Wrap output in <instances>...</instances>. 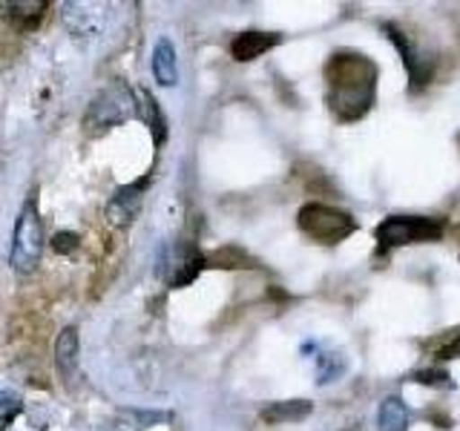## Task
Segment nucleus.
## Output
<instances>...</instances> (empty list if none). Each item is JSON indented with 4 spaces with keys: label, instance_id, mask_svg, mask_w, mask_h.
Instances as JSON below:
<instances>
[{
    "label": "nucleus",
    "instance_id": "obj_2",
    "mask_svg": "<svg viewBox=\"0 0 460 431\" xmlns=\"http://www.w3.org/2000/svg\"><path fill=\"white\" fill-rule=\"evenodd\" d=\"M40 253H43V222L38 213V193L32 190L21 207L18 224H14L9 265L18 277H29V273H35Z\"/></svg>",
    "mask_w": 460,
    "mask_h": 431
},
{
    "label": "nucleus",
    "instance_id": "obj_10",
    "mask_svg": "<svg viewBox=\"0 0 460 431\" xmlns=\"http://www.w3.org/2000/svg\"><path fill=\"white\" fill-rule=\"evenodd\" d=\"M78 351H81V339L75 328H64L55 339V365L61 371L64 380H72V374L78 368Z\"/></svg>",
    "mask_w": 460,
    "mask_h": 431
},
{
    "label": "nucleus",
    "instance_id": "obj_13",
    "mask_svg": "<svg viewBox=\"0 0 460 431\" xmlns=\"http://www.w3.org/2000/svg\"><path fill=\"white\" fill-rule=\"evenodd\" d=\"M314 411V406L308 400H285V402H273L262 411V420L265 423H296V420H305V417Z\"/></svg>",
    "mask_w": 460,
    "mask_h": 431
},
{
    "label": "nucleus",
    "instance_id": "obj_14",
    "mask_svg": "<svg viewBox=\"0 0 460 431\" xmlns=\"http://www.w3.org/2000/svg\"><path fill=\"white\" fill-rule=\"evenodd\" d=\"M208 265V259L201 256L193 244H187V248H181V253H179V259H176V273H172V285L176 287H184V285H190L199 273H201V268Z\"/></svg>",
    "mask_w": 460,
    "mask_h": 431
},
{
    "label": "nucleus",
    "instance_id": "obj_1",
    "mask_svg": "<svg viewBox=\"0 0 460 431\" xmlns=\"http://www.w3.org/2000/svg\"><path fill=\"white\" fill-rule=\"evenodd\" d=\"M325 81H328V104L337 119L357 121L374 104L377 66L366 55L337 52L325 66Z\"/></svg>",
    "mask_w": 460,
    "mask_h": 431
},
{
    "label": "nucleus",
    "instance_id": "obj_4",
    "mask_svg": "<svg viewBox=\"0 0 460 431\" xmlns=\"http://www.w3.org/2000/svg\"><path fill=\"white\" fill-rule=\"evenodd\" d=\"M133 112H136L133 92H129L124 84H112L90 104L84 127L90 129V133H104V129L124 124Z\"/></svg>",
    "mask_w": 460,
    "mask_h": 431
},
{
    "label": "nucleus",
    "instance_id": "obj_9",
    "mask_svg": "<svg viewBox=\"0 0 460 431\" xmlns=\"http://www.w3.org/2000/svg\"><path fill=\"white\" fill-rule=\"evenodd\" d=\"M47 9H49V4H40V0H32V4H9L4 9V21L18 35H26V32H32V29H38Z\"/></svg>",
    "mask_w": 460,
    "mask_h": 431
},
{
    "label": "nucleus",
    "instance_id": "obj_12",
    "mask_svg": "<svg viewBox=\"0 0 460 431\" xmlns=\"http://www.w3.org/2000/svg\"><path fill=\"white\" fill-rule=\"evenodd\" d=\"M136 107H138V115L144 119V124L150 127L155 147H158V144H164V138H167V121H164L162 110H158V101H155L147 90H144V92H138Z\"/></svg>",
    "mask_w": 460,
    "mask_h": 431
},
{
    "label": "nucleus",
    "instance_id": "obj_11",
    "mask_svg": "<svg viewBox=\"0 0 460 431\" xmlns=\"http://www.w3.org/2000/svg\"><path fill=\"white\" fill-rule=\"evenodd\" d=\"M153 75L162 86L179 84V64H176V49L167 38H162L153 49Z\"/></svg>",
    "mask_w": 460,
    "mask_h": 431
},
{
    "label": "nucleus",
    "instance_id": "obj_3",
    "mask_svg": "<svg viewBox=\"0 0 460 431\" xmlns=\"http://www.w3.org/2000/svg\"><path fill=\"white\" fill-rule=\"evenodd\" d=\"M296 222L302 233L323 244H337L342 239H349L357 230V222L349 213L328 207V205H316V201H311V205H305L296 213Z\"/></svg>",
    "mask_w": 460,
    "mask_h": 431
},
{
    "label": "nucleus",
    "instance_id": "obj_17",
    "mask_svg": "<svg viewBox=\"0 0 460 431\" xmlns=\"http://www.w3.org/2000/svg\"><path fill=\"white\" fill-rule=\"evenodd\" d=\"M21 411H23V397L21 394L0 391V431H6Z\"/></svg>",
    "mask_w": 460,
    "mask_h": 431
},
{
    "label": "nucleus",
    "instance_id": "obj_20",
    "mask_svg": "<svg viewBox=\"0 0 460 431\" xmlns=\"http://www.w3.org/2000/svg\"><path fill=\"white\" fill-rule=\"evenodd\" d=\"M457 354H460V337H457L455 342L446 345V348H440V351H438V356H440V359H452V356H457Z\"/></svg>",
    "mask_w": 460,
    "mask_h": 431
},
{
    "label": "nucleus",
    "instance_id": "obj_16",
    "mask_svg": "<svg viewBox=\"0 0 460 431\" xmlns=\"http://www.w3.org/2000/svg\"><path fill=\"white\" fill-rule=\"evenodd\" d=\"M208 265L210 268H256L253 259L248 253H242L239 248H225L219 253H213L208 259Z\"/></svg>",
    "mask_w": 460,
    "mask_h": 431
},
{
    "label": "nucleus",
    "instance_id": "obj_5",
    "mask_svg": "<svg viewBox=\"0 0 460 431\" xmlns=\"http://www.w3.org/2000/svg\"><path fill=\"white\" fill-rule=\"evenodd\" d=\"M380 248H400V244H414V242H435L443 236V222L440 219H426V216H392L385 219L377 230Z\"/></svg>",
    "mask_w": 460,
    "mask_h": 431
},
{
    "label": "nucleus",
    "instance_id": "obj_6",
    "mask_svg": "<svg viewBox=\"0 0 460 431\" xmlns=\"http://www.w3.org/2000/svg\"><path fill=\"white\" fill-rule=\"evenodd\" d=\"M144 187H147V179H138V181L124 184L115 190V196L107 205V219L112 227H127L136 219L141 210V201H144Z\"/></svg>",
    "mask_w": 460,
    "mask_h": 431
},
{
    "label": "nucleus",
    "instance_id": "obj_7",
    "mask_svg": "<svg viewBox=\"0 0 460 431\" xmlns=\"http://www.w3.org/2000/svg\"><path fill=\"white\" fill-rule=\"evenodd\" d=\"M385 32H388V38H392L394 43H397V49H400V55H402V64H406V69H409V78H411V86L414 90H420V86L431 78V64H429V57H423L420 52H417L414 47H411V40L402 35V32H397V29L392 26V23H385Z\"/></svg>",
    "mask_w": 460,
    "mask_h": 431
},
{
    "label": "nucleus",
    "instance_id": "obj_15",
    "mask_svg": "<svg viewBox=\"0 0 460 431\" xmlns=\"http://www.w3.org/2000/svg\"><path fill=\"white\" fill-rule=\"evenodd\" d=\"M377 423H380V431H406L409 411L397 397H388V400H383V406L377 411Z\"/></svg>",
    "mask_w": 460,
    "mask_h": 431
},
{
    "label": "nucleus",
    "instance_id": "obj_18",
    "mask_svg": "<svg viewBox=\"0 0 460 431\" xmlns=\"http://www.w3.org/2000/svg\"><path fill=\"white\" fill-rule=\"evenodd\" d=\"M78 233H69V230H61V233H55L52 236V251L55 253H61V256H69V253H75L78 251Z\"/></svg>",
    "mask_w": 460,
    "mask_h": 431
},
{
    "label": "nucleus",
    "instance_id": "obj_19",
    "mask_svg": "<svg viewBox=\"0 0 460 431\" xmlns=\"http://www.w3.org/2000/svg\"><path fill=\"white\" fill-rule=\"evenodd\" d=\"M443 380H449L443 371H423V374H417V383H426V385H440Z\"/></svg>",
    "mask_w": 460,
    "mask_h": 431
},
{
    "label": "nucleus",
    "instance_id": "obj_8",
    "mask_svg": "<svg viewBox=\"0 0 460 431\" xmlns=\"http://www.w3.org/2000/svg\"><path fill=\"white\" fill-rule=\"evenodd\" d=\"M277 43H279V35H273V32H242L230 43V55L244 64V61H253L259 55H265L268 49L277 47Z\"/></svg>",
    "mask_w": 460,
    "mask_h": 431
}]
</instances>
